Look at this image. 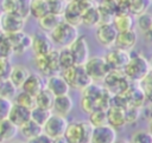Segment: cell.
Instances as JSON below:
<instances>
[{"label":"cell","instance_id":"6da1fadb","mask_svg":"<svg viewBox=\"0 0 152 143\" xmlns=\"http://www.w3.org/2000/svg\"><path fill=\"white\" fill-rule=\"evenodd\" d=\"M125 77L133 82H142L151 72L150 61L140 53L129 54V59L122 70Z\"/></svg>","mask_w":152,"mask_h":143},{"label":"cell","instance_id":"7a4b0ae2","mask_svg":"<svg viewBox=\"0 0 152 143\" xmlns=\"http://www.w3.org/2000/svg\"><path fill=\"white\" fill-rule=\"evenodd\" d=\"M50 39L53 44V46L56 45L58 48H63V47H69L70 44L80 35L78 34V27L62 20L50 33Z\"/></svg>","mask_w":152,"mask_h":143},{"label":"cell","instance_id":"3957f363","mask_svg":"<svg viewBox=\"0 0 152 143\" xmlns=\"http://www.w3.org/2000/svg\"><path fill=\"white\" fill-rule=\"evenodd\" d=\"M94 126L88 121H78L69 123L64 132L68 143H89Z\"/></svg>","mask_w":152,"mask_h":143},{"label":"cell","instance_id":"277c9868","mask_svg":"<svg viewBox=\"0 0 152 143\" xmlns=\"http://www.w3.org/2000/svg\"><path fill=\"white\" fill-rule=\"evenodd\" d=\"M59 73L66 80V83L69 84L70 89L83 91L87 86H89L91 83H94L90 79V77L87 74V72H86L83 66L74 65V66H70L68 69L62 70Z\"/></svg>","mask_w":152,"mask_h":143},{"label":"cell","instance_id":"5b68a950","mask_svg":"<svg viewBox=\"0 0 152 143\" xmlns=\"http://www.w3.org/2000/svg\"><path fill=\"white\" fill-rule=\"evenodd\" d=\"M33 64L37 69V72L44 76L45 78L51 74H56L61 72L57 50H52L50 53L45 56H34Z\"/></svg>","mask_w":152,"mask_h":143},{"label":"cell","instance_id":"8992f818","mask_svg":"<svg viewBox=\"0 0 152 143\" xmlns=\"http://www.w3.org/2000/svg\"><path fill=\"white\" fill-rule=\"evenodd\" d=\"M83 67H84L87 74L90 77V79L94 83L104 80L107 74L110 72V69H109L108 64L106 63L104 58L101 57V56L90 57L87 60V63L83 65Z\"/></svg>","mask_w":152,"mask_h":143},{"label":"cell","instance_id":"52a82bcc","mask_svg":"<svg viewBox=\"0 0 152 143\" xmlns=\"http://www.w3.org/2000/svg\"><path fill=\"white\" fill-rule=\"evenodd\" d=\"M72 59H74V64L78 65V66H83L87 60L90 58V50H89V45H88V40L84 35H78L68 47Z\"/></svg>","mask_w":152,"mask_h":143},{"label":"cell","instance_id":"ba28073f","mask_svg":"<svg viewBox=\"0 0 152 143\" xmlns=\"http://www.w3.org/2000/svg\"><path fill=\"white\" fill-rule=\"evenodd\" d=\"M68 124H69V122H68L66 117H62V116L52 113L50 116V118L45 122V124L43 125V134L46 135L51 139L63 137Z\"/></svg>","mask_w":152,"mask_h":143},{"label":"cell","instance_id":"9c48e42d","mask_svg":"<svg viewBox=\"0 0 152 143\" xmlns=\"http://www.w3.org/2000/svg\"><path fill=\"white\" fill-rule=\"evenodd\" d=\"M116 35H118V31L112 25V22H101L95 28V39L97 44L104 48L109 50L114 47Z\"/></svg>","mask_w":152,"mask_h":143},{"label":"cell","instance_id":"30bf717a","mask_svg":"<svg viewBox=\"0 0 152 143\" xmlns=\"http://www.w3.org/2000/svg\"><path fill=\"white\" fill-rule=\"evenodd\" d=\"M31 50L34 56H45L55 50L49 33L43 31L34 32L31 35Z\"/></svg>","mask_w":152,"mask_h":143},{"label":"cell","instance_id":"8fae6325","mask_svg":"<svg viewBox=\"0 0 152 143\" xmlns=\"http://www.w3.org/2000/svg\"><path fill=\"white\" fill-rule=\"evenodd\" d=\"M25 22L26 19L15 13H2L0 15V28L6 35L23 31Z\"/></svg>","mask_w":152,"mask_h":143},{"label":"cell","instance_id":"7c38bea8","mask_svg":"<svg viewBox=\"0 0 152 143\" xmlns=\"http://www.w3.org/2000/svg\"><path fill=\"white\" fill-rule=\"evenodd\" d=\"M14 56H24L28 50H31V35L26 34L24 31L7 34L6 35Z\"/></svg>","mask_w":152,"mask_h":143},{"label":"cell","instance_id":"4fadbf2b","mask_svg":"<svg viewBox=\"0 0 152 143\" xmlns=\"http://www.w3.org/2000/svg\"><path fill=\"white\" fill-rule=\"evenodd\" d=\"M129 52L119 50L116 47H112L103 56V58L108 64L110 71H122L129 59Z\"/></svg>","mask_w":152,"mask_h":143},{"label":"cell","instance_id":"5bb4252c","mask_svg":"<svg viewBox=\"0 0 152 143\" xmlns=\"http://www.w3.org/2000/svg\"><path fill=\"white\" fill-rule=\"evenodd\" d=\"M45 89L53 95V97L57 96H64L69 95L70 86L66 83V80L62 77L61 73L51 74L45 78Z\"/></svg>","mask_w":152,"mask_h":143},{"label":"cell","instance_id":"9a60e30c","mask_svg":"<svg viewBox=\"0 0 152 143\" xmlns=\"http://www.w3.org/2000/svg\"><path fill=\"white\" fill-rule=\"evenodd\" d=\"M137 41H138V33L134 28L124 31V32H118L114 47L129 52L134 48V46L137 45Z\"/></svg>","mask_w":152,"mask_h":143},{"label":"cell","instance_id":"2e32d148","mask_svg":"<svg viewBox=\"0 0 152 143\" xmlns=\"http://www.w3.org/2000/svg\"><path fill=\"white\" fill-rule=\"evenodd\" d=\"M116 141V130L106 124L93 129L89 143H114Z\"/></svg>","mask_w":152,"mask_h":143},{"label":"cell","instance_id":"e0dca14e","mask_svg":"<svg viewBox=\"0 0 152 143\" xmlns=\"http://www.w3.org/2000/svg\"><path fill=\"white\" fill-rule=\"evenodd\" d=\"M44 87H45V79L43 78V76L39 74L38 72H30L28 77L24 82L20 90H23L34 97Z\"/></svg>","mask_w":152,"mask_h":143},{"label":"cell","instance_id":"ac0fdd59","mask_svg":"<svg viewBox=\"0 0 152 143\" xmlns=\"http://www.w3.org/2000/svg\"><path fill=\"white\" fill-rule=\"evenodd\" d=\"M74 109V100L70 97V95H64V96H57L53 99V104L51 108L52 113L66 117L70 115V112Z\"/></svg>","mask_w":152,"mask_h":143},{"label":"cell","instance_id":"d6986e66","mask_svg":"<svg viewBox=\"0 0 152 143\" xmlns=\"http://www.w3.org/2000/svg\"><path fill=\"white\" fill-rule=\"evenodd\" d=\"M7 118L14 125H17L18 128H20L21 125H24L25 123H27L31 119V109L13 103Z\"/></svg>","mask_w":152,"mask_h":143},{"label":"cell","instance_id":"ffe728a7","mask_svg":"<svg viewBox=\"0 0 152 143\" xmlns=\"http://www.w3.org/2000/svg\"><path fill=\"white\" fill-rule=\"evenodd\" d=\"M107 124L114 128L115 130L122 128L126 124V116L125 109L116 105H110L107 110Z\"/></svg>","mask_w":152,"mask_h":143},{"label":"cell","instance_id":"44dd1931","mask_svg":"<svg viewBox=\"0 0 152 143\" xmlns=\"http://www.w3.org/2000/svg\"><path fill=\"white\" fill-rule=\"evenodd\" d=\"M112 25L118 32H124L133 28L134 19L128 11H116L112 19Z\"/></svg>","mask_w":152,"mask_h":143},{"label":"cell","instance_id":"7402d4cb","mask_svg":"<svg viewBox=\"0 0 152 143\" xmlns=\"http://www.w3.org/2000/svg\"><path fill=\"white\" fill-rule=\"evenodd\" d=\"M19 134V128L8 118L0 121V143H11Z\"/></svg>","mask_w":152,"mask_h":143},{"label":"cell","instance_id":"603a6c76","mask_svg":"<svg viewBox=\"0 0 152 143\" xmlns=\"http://www.w3.org/2000/svg\"><path fill=\"white\" fill-rule=\"evenodd\" d=\"M28 74H30V71L26 66L19 65V64L18 65H12V69H11V72H10V76H8V80L18 90H20L24 82L28 77Z\"/></svg>","mask_w":152,"mask_h":143},{"label":"cell","instance_id":"cb8c5ba5","mask_svg":"<svg viewBox=\"0 0 152 143\" xmlns=\"http://www.w3.org/2000/svg\"><path fill=\"white\" fill-rule=\"evenodd\" d=\"M100 24H101V15H100V12H99L96 5L89 7L88 9H86L82 13L81 25H83L84 27H87V28H93V27L96 28Z\"/></svg>","mask_w":152,"mask_h":143},{"label":"cell","instance_id":"d4e9b609","mask_svg":"<svg viewBox=\"0 0 152 143\" xmlns=\"http://www.w3.org/2000/svg\"><path fill=\"white\" fill-rule=\"evenodd\" d=\"M19 132L27 142H30L43 134V126L39 125L38 123L33 122L32 119H30L27 123H25L24 125H21L19 128Z\"/></svg>","mask_w":152,"mask_h":143},{"label":"cell","instance_id":"484cf974","mask_svg":"<svg viewBox=\"0 0 152 143\" xmlns=\"http://www.w3.org/2000/svg\"><path fill=\"white\" fill-rule=\"evenodd\" d=\"M62 20H63L62 15H58L55 13H48L46 15H44L38 20V24H39L40 31L45 33H50Z\"/></svg>","mask_w":152,"mask_h":143},{"label":"cell","instance_id":"4316f807","mask_svg":"<svg viewBox=\"0 0 152 143\" xmlns=\"http://www.w3.org/2000/svg\"><path fill=\"white\" fill-rule=\"evenodd\" d=\"M50 13L48 0H31L30 5V15L39 20L44 15Z\"/></svg>","mask_w":152,"mask_h":143},{"label":"cell","instance_id":"83f0119b","mask_svg":"<svg viewBox=\"0 0 152 143\" xmlns=\"http://www.w3.org/2000/svg\"><path fill=\"white\" fill-rule=\"evenodd\" d=\"M53 99H55L53 95L51 92H49L45 87L34 96L36 106H39V108H43V109H49V110H51V108H52Z\"/></svg>","mask_w":152,"mask_h":143},{"label":"cell","instance_id":"f1b7e54d","mask_svg":"<svg viewBox=\"0 0 152 143\" xmlns=\"http://www.w3.org/2000/svg\"><path fill=\"white\" fill-rule=\"evenodd\" d=\"M13 103L14 104H19L21 106H25V108H28V109H33L36 106V100H34V97L31 96L30 93L23 91V90H18L17 95L14 96L13 98Z\"/></svg>","mask_w":152,"mask_h":143},{"label":"cell","instance_id":"f546056e","mask_svg":"<svg viewBox=\"0 0 152 143\" xmlns=\"http://www.w3.org/2000/svg\"><path fill=\"white\" fill-rule=\"evenodd\" d=\"M51 115L52 111L49 109H43L39 106H34L33 109H31V119L42 126L45 124V122L50 118Z\"/></svg>","mask_w":152,"mask_h":143},{"label":"cell","instance_id":"4dcf8cb0","mask_svg":"<svg viewBox=\"0 0 152 143\" xmlns=\"http://www.w3.org/2000/svg\"><path fill=\"white\" fill-rule=\"evenodd\" d=\"M151 4H152V0H131V4L128 6V12L132 15L138 17L142 13H146Z\"/></svg>","mask_w":152,"mask_h":143},{"label":"cell","instance_id":"1f68e13d","mask_svg":"<svg viewBox=\"0 0 152 143\" xmlns=\"http://www.w3.org/2000/svg\"><path fill=\"white\" fill-rule=\"evenodd\" d=\"M17 92L18 89L8 79H0V97L11 99L13 102V98L17 95Z\"/></svg>","mask_w":152,"mask_h":143},{"label":"cell","instance_id":"d6a6232c","mask_svg":"<svg viewBox=\"0 0 152 143\" xmlns=\"http://www.w3.org/2000/svg\"><path fill=\"white\" fill-rule=\"evenodd\" d=\"M88 122L94 126H102V125H106L107 124V112L106 110H102V109H96L94 110L93 112L89 113V119Z\"/></svg>","mask_w":152,"mask_h":143},{"label":"cell","instance_id":"836d02e7","mask_svg":"<svg viewBox=\"0 0 152 143\" xmlns=\"http://www.w3.org/2000/svg\"><path fill=\"white\" fill-rule=\"evenodd\" d=\"M58 63H59V69L61 71L64 69H68L70 66H74V59L72 56L69 51L68 47H63V48H58Z\"/></svg>","mask_w":152,"mask_h":143},{"label":"cell","instance_id":"e575fe53","mask_svg":"<svg viewBox=\"0 0 152 143\" xmlns=\"http://www.w3.org/2000/svg\"><path fill=\"white\" fill-rule=\"evenodd\" d=\"M135 24H137L138 28L142 33H145V32H147L152 28V15L148 14V13H142V14L137 17Z\"/></svg>","mask_w":152,"mask_h":143},{"label":"cell","instance_id":"d590c367","mask_svg":"<svg viewBox=\"0 0 152 143\" xmlns=\"http://www.w3.org/2000/svg\"><path fill=\"white\" fill-rule=\"evenodd\" d=\"M129 143H152V135L148 130L134 131L131 136Z\"/></svg>","mask_w":152,"mask_h":143},{"label":"cell","instance_id":"8d00e7d4","mask_svg":"<svg viewBox=\"0 0 152 143\" xmlns=\"http://www.w3.org/2000/svg\"><path fill=\"white\" fill-rule=\"evenodd\" d=\"M48 4H49L50 13H55V14L62 15L68 2H65L64 0H48Z\"/></svg>","mask_w":152,"mask_h":143},{"label":"cell","instance_id":"74e56055","mask_svg":"<svg viewBox=\"0 0 152 143\" xmlns=\"http://www.w3.org/2000/svg\"><path fill=\"white\" fill-rule=\"evenodd\" d=\"M12 104H13V102L11 99L0 97V121L8 117V113H10V110L12 108Z\"/></svg>","mask_w":152,"mask_h":143},{"label":"cell","instance_id":"f35d334b","mask_svg":"<svg viewBox=\"0 0 152 143\" xmlns=\"http://www.w3.org/2000/svg\"><path fill=\"white\" fill-rule=\"evenodd\" d=\"M30 5H31V0H17L18 14L27 19V17L30 15Z\"/></svg>","mask_w":152,"mask_h":143},{"label":"cell","instance_id":"ab89813d","mask_svg":"<svg viewBox=\"0 0 152 143\" xmlns=\"http://www.w3.org/2000/svg\"><path fill=\"white\" fill-rule=\"evenodd\" d=\"M12 54H13V52H12L11 44H10L7 37H5V39L0 43V58L10 59V57H11Z\"/></svg>","mask_w":152,"mask_h":143},{"label":"cell","instance_id":"60d3db41","mask_svg":"<svg viewBox=\"0 0 152 143\" xmlns=\"http://www.w3.org/2000/svg\"><path fill=\"white\" fill-rule=\"evenodd\" d=\"M11 69L12 65L10 63V59L0 58V79H8Z\"/></svg>","mask_w":152,"mask_h":143},{"label":"cell","instance_id":"b9f144b4","mask_svg":"<svg viewBox=\"0 0 152 143\" xmlns=\"http://www.w3.org/2000/svg\"><path fill=\"white\" fill-rule=\"evenodd\" d=\"M1 8H2V13H15V14H18L17 0H2Z\"/></svg>","mask_w":152,"mask_h":143},{"label":"cell","instance_id":"7bdbcfd3","mask_svg":"<svg viewBox=\"0 0 152 143\" xmlns=\"http://www.w3.org/2000/svg\"><path fill=\"white\" fill-rule=\"evenodd\" d=\"M113 2L115 4L118 11H128L131 0H113Z\"/></svg>","mask_w":152,"mask_h":143},{"label":"cell","instance_id":"ee69618b","mask_svg":"<svg viewBox=\"0 0 152 143\" xmlns=\"http://www.w3.org/2000/svg\"><path fill=\"white\" fill-rule=\"evenodd\" d=\"M142 34H144V39H145L147 43L152 44V28H151L150 31H147V32L142 33Z\"/></svg>","mask_w":152,"mask_h":143},{"label":"cell","instance_id":"f6af8a7d","mask_svg":"<svg viewBox=\"0 0 152 143\" xmlns=\"http://www.w3.org/2000/svg\"><path fill=\"white\" fill-rule=\"evenodd\" d=\"M5 37H6V34H5V33L2 32V30L0 28V43H1V41L5 39Z\"/></svg>","mask_w":152,"mask_h":143},{"label":"cell","instance_id":"bcb514c9","mask_svg":"<svg viewBox=\"0 0 152 143\" xmlns=\"http://www.w3.org/2000/svg\"><path fill=\"white\" fill-rule=\"evenodd\" d=\"M148 131H150V132H151V135H152V119H151L150 125H148Z\"/></svg>","mask_w":152,"mask_h":143},{"label":"cell","instance_id":"7dc6e473","mask_svg":"<svg viewBox=\"0 0 152 143\" xmlns=\"http://www.w3.org/2000/svg\"><path fill=\"white\" fill-rule=\"evenodd\" d=\"M11 143H27V142H23V141H15V139H14V141H12Z\"/></svg>","mask_w":152,"mask_h":143},{"label":"cell","instance_id":"c3c4849f","mask_svg":"<svg viewBox=\"0 0 152 143\" xmlns=\"http://www.w3.org/2000/svg\"><path fill=\"white\" fill-rule=\"evenodd\" d=\"M114 143H128V142H126V141H118V139H116Z\"/></svg>","mask_w":152,"mask_h":143},{"label":"cell","instance_id":"681fc988","mask_svg":"<svg viewBox=\"0 0 152 143\" xmlns=\"http://www.w3.org/2000/svg\"><path fill=\"white\" fill-rule=\"evenodd\" d=\"M101 2H110V1H113V0H100Z\"/></svg>","mask_w":152,"mask_h":143},{"label":"cell","instance_id":"f907efd6","mask_svg":"<svg viewBox=\"0 0 152 143\" xmlns=\"http://www.w3.org/2000/svg\"><path fill=\"white\" fill-rule=\"evenodd\" d=\"M150 65H151V71H152V59L150 60Z\"/></svg>","mask_w":152,"mask_h":143},{"label":"cell","instance_id":"816d5d0a","mask_svg":"<svg viewBox=\"0 0 152 143\" xmlns=\"http://www.w3.org/2000/svg\"><path fill=\"white\" fill-rule=\"evenodd\" d=\"M65 2H70V1H72V0H64Z\"/></svg>","mask_w":152,"mask_h":143},{"label":"cell","instance_id":"f5cc1de1","mask_svg":"<svg viewBox=\"0 0 152 143\" xmlns=\"http://www.w3.org/2000/svg\"><path fill=\"white\" fill-rule=\"evenodd\" d=\"M94 1H95V0H94Z\"/></svg>","mask_w":152,"mask_h":143}]
</instances>
